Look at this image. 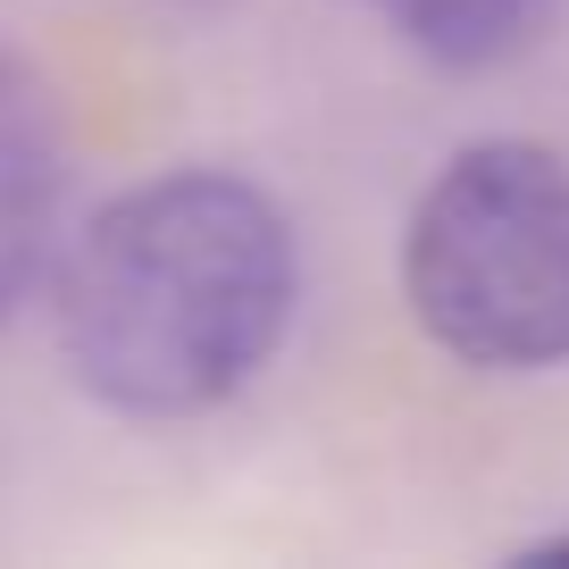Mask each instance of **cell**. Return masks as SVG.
<instances>
[{
  "label": "cell",
  "mask_w": 569,
  "mask_h": 569,
  "mask_svg": "<svg viewBox=\"0 0 569 569\" xmlns=\"http://www.w3.org/2000/svg\"><path fill=\"white\" fill-rule=\"evenodd\" d=\"M386 26L445 76H478L536 34L545 0H377Z\"/></svg>",
  "instance_id": "cell-4"
},
{
  "label": "cell",
  "mask_w": 569,
  "mask_h": 569,
  "mask_svg": "<svg viewBox=\"0 0 569 569\" xmlns=\"http://www.w3.org/2000/svg\"><path fill=\"white\" fill-rule=\"evenodd\" d=\"M519 569H569V528L536 536V545H519Z\"/></svg>",
  "instance_id": "cell-5"
},
{
  "label": "cell",
  "mask_w": 569,
  "mask_h": 569,
  "mask_svg": "<svg viewBox=\"0 0 569 569\" xmlns=\"http://www.w3.org/2000/svg\"><path fill=\"white\" fill-rule=\"evenodd\" d=\"M402 302L452 360L495 377L569 360V160L486 134L436 168L402 227Z\"/></svg>",
  "instance_id": "cell-2"
},
{
  "label": "cell",
  "mask_w": 569,
  "mask_h": 569,
  "mask_svg": "<svg viewBox=\"0 0 569 569\" xmlns=\"http://www.w3.org/2000/svg\"><path fill=\"white\" fill-rule=\"evenodd\" d=\"M68 201V134L26 59L0 51V327L34 293Z\"/></svg>",
  "instance_id": "cell-3"
},
{
  "label": "cell",
  "mask_w": 569,
  "mask_h": 569,
  "mask_svg": "<svg viewBox=\"0 0 569 569\" xmlns=\"http://www.w3.org/2000/svg\"><path fill=\"white\" fill-rule=\"evenodd\" d=\"M302 302L284 210L234 168H168L76 227L59 360L118 419H201L277 360Z\"/></svg>",
  "instance_id": "cell-1"
},
{
  "label": "cell",
  "mask_w": 569,
  "mask_h": 569,
  "mask_svg": "<svg viewBox=\"0 0 569 569\" xmlns=\"http://www.w3.org/2000/svg\"><path fill=\"white\" fill-rule=\"evenodd\" d=\"M184 9H218V0H184Z\"/></svg>",
  "instance_id": "cell-6"
}]
</instances>
